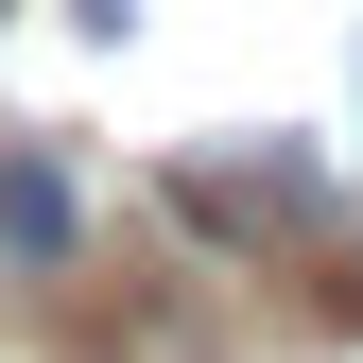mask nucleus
I'll return each instance as SVG.
<instances>
[{
    "instance_id": "obj_1",
    "label": "nucleus",
    "mask_w": 363,
    "mask_h": 363,
    "mask_svg": "<svg viewBox=\"0 0 363 363\" xmlns=\"http://www.w3.org/2000/svg\"><path fill=\"white\" fill-rule=\"evenodd\" d=\"M69 242H86L69 173H52V156H0V259H35V277H69Z\"/></svg>"
},
{
    "instance_id": "obj_2",
    "label": "nucleus",
    "mask_w": 363,
    "mask_h": 363,
    "mask_svg": "<svg viewBox=\"0 0 363 363\" xmlns=\"http://www.w3.org/2000/svg\"><path fill=\"white\" fill-rule=\"evenodd\" d=\"M0 18H18V0H0Z\"/></svg>"
}]
</instances>
